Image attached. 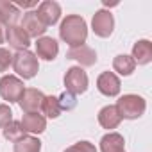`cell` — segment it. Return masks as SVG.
<instances>
[{"instance_id":"cell-1","label":"cell","mask_w":152,"mask_h":152,"mask_svg":"<svg viewBox=\"0 0 152 152\" xmlns=\"http://www.w3.org/2000/svg\"><path fill=\"white\" fill-rule=\"evenodd\" d=\"M59 38L70 45V48L84 45L88 38V25L84 18L79 15H68L59 27Z\"/></svg>"},{"instance_id":"cell-2","label":"cell","mask_w":152,"mask_h":152,"mask_svg":"<svg viewBox=\"0 0 152 152\" xmlns=\"http://www.w3.org/2000/svg\"><path fill=\"white\" fill-rule=\"evenodd\" d=\"M115 107H116V111H118V115H120L122 120L124 118L125 120H136V118H140L145 113L147 102H145L143 97L129 93V95H122L116 100V106Z\"/></svg>"},{"instance_id":"cell-3","label":"cell","mask_w":152,"mask_h":152,"mask_svg":"<svg viewBox=\"0 0 152 152\" xmlns=\"http://www.w3.org/2000/svg\"><path fill=\"white\" fill-rule=\"evenodd\" d=\"M13 68L22 79H32L39 70L38 57L29 50H20L13 56Z\"/></svg>"},{"instance_id":"cell-4","label":"cell","mask_w":152,"mask_h":152,"mask_svg":"<svg viewBox=\"0 0 152 152\" xmlns=\"http://www.w3.org/2000/svg\"><path fill=\"white\" fill-rule=\"evenodd\" d=\"M64 86L72 95H81L88 90V75L81 66H72L64 73Z\"/></svg>"},{"instance_id":"cell-5","label":"cell","mask_w":152,"mask_h":152,"mask_svg":"<svg viewBox=\"0 0 152 152\" xmlns=\"http://www.w3.org/2000/svg\"><path fill=\"white\" fill-rule=\"evenodd\" d=\"M23 81L18 79L16 75H4L0 79V97L7 100L9 104L18 102L22 93H23Z\"/></svg>"},{"instance_id":"cell-6","label":"cell","mask_w":152,"mask_h":152,"mask_svg":"<svg viewBox=\"0 0 152 152\" xmlns=\"http://www.w3.org/2000/svg\"><path fill=\"white\" fill-rule=\"evenodd\" d=\"M91 29L99 38H109L113 34V29H115L113 15L109 11H106V9L97 11L93 15V20H91Z\"/></svg>"},{"instance_id":"cell-7","label":"cell","mask_w":152,"mask_h":152,"mask_svg":"<svg viewBox=\"0 0 152 152\" xmlns=\"http://www.w3.org/2000/svg\"><path fill=\"white\" fill-rule=\"evenodd\" d=\"M43 100H45V95L39 90L25 88L22 97H20V100H18V104H20L23 113H38L41 109V106H43Z\"/></svg>"},{"instance_id":"cell-8","label":"cell","mask_w":152,"mask_h":152,"mask_svg":"<svg viewBox=\"0 0 152 152\" xmlns=\"http://www.w3.org/2000/svg\"><path fill=\"white\" fill-rule=\"evenodd\" d=\"M39 22L48 27V25H56L61 18V6L57 2H54V0H45V2H41L38 6V11H36Z\"/></svg>"},{"instance_id":"cell-9","label":"cell","mask_w":152,"mask_h":152,"mask_svg":"<svg viewBox=\"0 0 152 152\" xmlns=\"http://www.w3.org/2000/svg\"><path fill=\"white\" fill-rule=\"evenodd\" d=\"M97 88L106 97H116L120 93V79L113 72H102L97 79Z\"/></svg>"},{"instance_id":"cell-10","label":"cell","mask_w":152,"mask_h":152,"mask_svg":"<svg viewBox=\"0 0 152 152\" xmlns=\"http://www.w3.org/2000/svg\"><path fill=\"white\" fill-rule=\"evenodd\" d=\"M66 57L77 61L81 66H93L97 63V52L91 47H88V45H81V47L70 48L66 52Z\"/></svg>"},{"instance_id":"cell-11","label":"cell","mask_w":152,"mask_h":152,"mask_svg":"<svg viewBox=\"0 0 152 152\" xmlns=\"http://www.w3.org/2000/svg\"><path fill=\"white\" fill-rule=\"evenodd\" d=\"M36 54L38 57L45 59V61H54L59 54V45L54 38H48V36H41L36 39Z\"/></svg>"},{"instance_id":"cell-12","label":"cell","mask_w":152,"mask_h":152,"mask_svg":"<svg viewBox=\"0 0 152 152\" xmlns=\"http://www.w3.org/2000/svg\"><path fill=\"white\" fill-rule=\"evenodd\" d=\"M22 29H23V32L29 36V38H41L43 34H45V31H47V27L39 22V18H38V15H36V11H29V13H25L23 15V20H22Z\"/></svg>"},{"instance_id":"cell-13","label":"cell","mask_w":152,"mask_h":152,"mask_svg":"<svg viewBox=\"0 0 152 152\" xmlns=\"http://www.w3.org/2000/svg\"><path fill=\"white\" fill-rule=\"evenodd\" d=\"M6 39H7L9 47L11 48H16L18 52L20 50H27L29 45H31V38L18 25H11V27L6 29Z\"/></svg>"},{"instance_id":"cell-14","label":"cell","mask_w":152,"mask_h":152,"mask_svg":"<svg viewBox=\"0 0 152 152\" xmlns=\"http://www.w3.org/2000/svg\"><path fill=\"white\" fill-rule=\"evenodd\" d=\"M22 127L25 132H31V134H39L47 129V118L39 113H25L22 116Z\"/></svg>"},{"instance_id":"cell-15","label":"cell","mask_w":152,"mask_h":152,"mask_svg":"<svg viewBox=\"0 0 152 152\" xmlns=\"http://www.w3.org/2000/svg\"><path fill=\"white\" fill-rule=\"evenodd\" d=\"M100 152H125L124 136L118 132H107L100 140Z\"/></svg>"},{"instance_id":"cell-16","label":"cell","mask_w":152,"mask_h":152,"mask_svg":"<svg viewBox=\"0 0 152 152\" xmlns=\"http://www.w3.org/2000/svg\"><path fill=\"white\" fill-rule=\"evenodd\" d=\"M131 57L138 64H148L152 61V43L148 39H140L138 43H134Z\"/></svg>"},{"instance_id":"cell-17","label":"cell","mask_w":152,"mask_h":152,"mask_svg":"<svg viewBox=\"0 0 152 152\" xmlns=\"http://www.w3.org/2000/svg\"><path fill=\"white\" fill-rule=\"evenodd\" d=\"M120 122H122V118H120V115H118L115 106H106V107H102L99 111V124L104 129H107V131L116 129L120 125Z\"/></svg>"},{"instance_id":"cell-18","label":"cell","mask_w":152,"mask_h":152,"mask_svg":"<svg viewBox=\"0 0 152 152\" xmlns=\"http://www.w3.org/2000/svg\"><path fill=\"white\" fill-rule=\"evenodd\" d=\"M20 18V9L7 0H0V23H6L7 27L15 25L16 20Z\"/></svg>"},{"instance_id":"cell-19","label":"cell","mask_w":152,"mask_h":152,"mask_svg":"<svg viewBox=\"0 0 152 152\" xmlns=\"http://www.w3.org/2000/svg\"><path fill=\"white\" fill-rule=\"evenodd\" d=\"M136 68V63L131 56H125V54H120L113 59V70L118 72L120 75H131Z\"/></svg>"},{"instance_id":"cell-20","label":"cell","mask_w":152,"mask_h":152,"mask_svg":"<svg viewBox=\"0 0 152 152\" xmlns=\"http://www.w3.org/2000/svg\"><path fill=\"white\" fill-rule=\"evenodd\" d=\"M41 141L34 136H23L15 143V152H39Z\"/></svg>"},{"instance_id":"cell-21","label":"cell","mask_w":152,"mask_h":152,"mask_svg":"<svg viewBox=\"0 0 152 152\" xmlns=\"http://www.w3.org/2000/svg\"><path fill=\"white\" fill-rule=\"evenodd\" d=\"M25 136V131H23V127H22V124L20 122H15V120H11L6 127H4V138L6 140H9V141H18V140H22Z\"/></svg>"},{"instance_id":"cell-22","label":"cell","mask_w":152,"mask_h":152,"mask_svg":"<svg viewBox=\"0 0 152 152\" xmlns=\"http://www.w3.org/2000/svg\"><path fill=\"white\" fill-rule=\"evenodd\" d=\"M41 111L45 113V116L48 118H57L61 115V107H59V100L57 97H45L43 100V106H41Z\"/></svg>"},{"instance_id":"cell-23","label":"cell","mask_w":152,"mask_h":152,"mask_svg":"<svg viewBox=\"0 0 152 152\" xmlns=\"http://www.w3.org/2000/svg\"><path fill=\"white\" fill-rule=\"evenodd\" d=\"M57 100H59V107H61V111H72L75 106H77L75 95H72V93H68V91H63L61 97H57Z\"/></svg>"},{"instance_id":"cell-24","label":"cell","mask_w":152,"mask_h":152,"mask_svg":"<svg viewBox=\"0 0 152 152\" xmlns=\"http://www.w3.org/2000/svg\"><path fill=\"white\" fill-rule=\"evenodd\" d=\"M64 152H97V148H95V145L90 143V141H79V143L68 147Z\"/></svg>"},{"instance_id":"cell-25","label":"cell","mask_w":152,"mask_h":152,"mask_svg":"<svg viewBox=\"0 0 152 152\" xmlns=\"http://www.w3.org/2000/svg\"><path fill=\"white\" fill-rule=\"evenodd\" d=\"M13 120V111L7 104H0V129H4Z\"/></svg>"},{"instance_id":"cell-26","label":"cell","mask_w":152,"mask_h":152,"mask_svg":"<svg viewBox=\"0 0 152 152\" xmlns=\"http://www.w3.org/2000/svg\"><path fill=\"white\" fill-rule=\"evenodd\" d=\"M13 64V54L7 48H0V72H6Z\"/></svg>"},{"instance_id":"cell-27","label":"cell","mask_w":152,"mask_h":152,"mask_svg":"<svg viewBox=\"0 0 152 152\" xmlns=\"http://www.w3.org/2000/svg\"><path fill=\"white\" fill-rule=\"evenodd\" d=\"M18 9L20 7H23V9H27V7H34V6H38V2H18V4H15Z\"/></svg>"},{"instance_id":"cell-28","label":"cell","mask_w":152,"mask_h":152,"mask_svg":"<svg viewBox=\"0 0 152 152\" xmlns=\"http://www.w3.org/2000/svg\"><path fill=\"white\" fill-rule=\"evenodd\" d=\"M4 27H2V23H0V43H4Z\"/></svg>"}]
</instances>
